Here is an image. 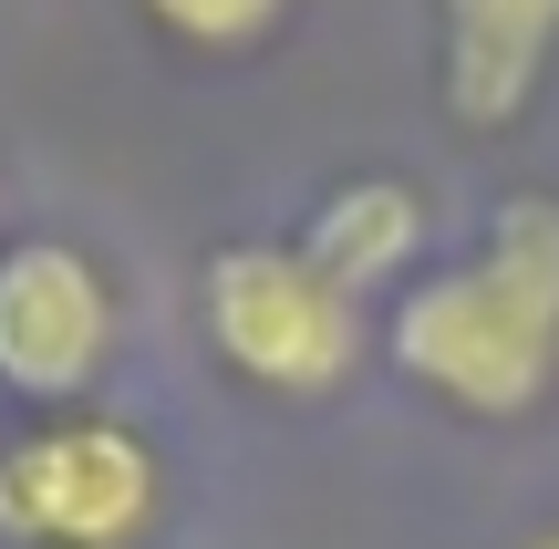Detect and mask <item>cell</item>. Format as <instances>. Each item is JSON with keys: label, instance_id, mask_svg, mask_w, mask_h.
Listing matches in <instances>:
<instances>
[{"label": "cell", "instance_id": "1", "mask_svg": "<svg viewBox=\"0 0 559 549\" xmlns=\"http://www.w3.org/2000/svg\"><path fill=\"white\" fill-rule=\"evenodd\" d=\"M394 373L456 426H528L559 394V198H508L445 270H415L383 311Z\"/></svg>", "mask_w": 559, "mask_h": 549}, {"label": "cell", "instance_id": "2", "mask_svg": "<svg viewBox=\"0 0 559 549\" xmlns=\"http://www.w3.org/2000/svg\"><path fill=\"white\" fill-rule=\"evenodd\" d=\"M198 332L249 394L270 405H321L362 373V353L383 343L373 301L342 290L300 239H228L198 270Z\"/></svg>", "mask_w": 559, "mask_h": 549}, {"label": "cell", "instance_id": "3", "mask_svg": "<svg viewBox=\"0 0 559 549\" xmlns=\"http://www.w3.org/2000/svg\"><path fill=\"white\" fill-rule=\"evenodd\" d=\"M166 529V456L104 405H62L0 435V539L11 549H145Z\"/></svg>", "mask_w": 559, "mask_h": 549}, {"label": "cell", "instance_id": "4", "mask_svg": "<svg viewBox=\"0 0 559 549\" xmlns=\"http://www.w3.org/2000/svg\"><path fill=\"white\" fill-rule=\"evenodd\" d=\"M124 301L115 270L83 239H0V394L32 415L94 405V384L115 373Z\"/></svg>", "mask_w": 559, "mask_h": 549}, {"label": "cell", "instance_id": "5", "mask_svg": "<svg viewBox=\"0 0 559 549\" xmlns=\"http://www.w3.org/2000/svg\"><path fill=\"white\" fill-rule=\"evenodd\" d=\"M436 32H445V115L466 135L528 124L559 62V0H436Z\"/></svg>", "mask_w": 559, "mask_h": 549}, {"label": "cell", "instance_id": "6", "mask_svg": "<svg viewBox=\"0 0 559 549\" xmlns=\"http://www.w3.org/2000/svg\"><path fill=\"white\" fill-rule=\"evenodd\" d=\"M300 249H311L342 290H362V301H373V290H404L415 281V249H425V198L404 177H342L332 198L311 207Z\"/></svg>", "mask_w": 559, "mask_h": 549}, {"label": "cell", "instance_id": "7", "mask_svg": "<svg viewBox=\"0 0 559 549\" xmlns=\"http://www.w3.org/2000/svg\"><path fill=\"white\" fill-rule=\"evenodd\" d=\"M135 11L166 41H187V52H260L280 21H290V0H135Z\"/></svg>", "mask_w": 559, "mask_h": 549}, {"label": "cell", "instance_id": "8", "mask_svg": "<svg viewBox=\"0 0 559 549\" xmlns=\"http://www.w3.org/2000/svg\"><path fill=\"white\" fill-rule=\"evenodd\" d=\"M508 549H559V518H539V529H528V539H508Z\"/></svg>", "mask_w": 559, "mask_h": 549}]
</instances>
